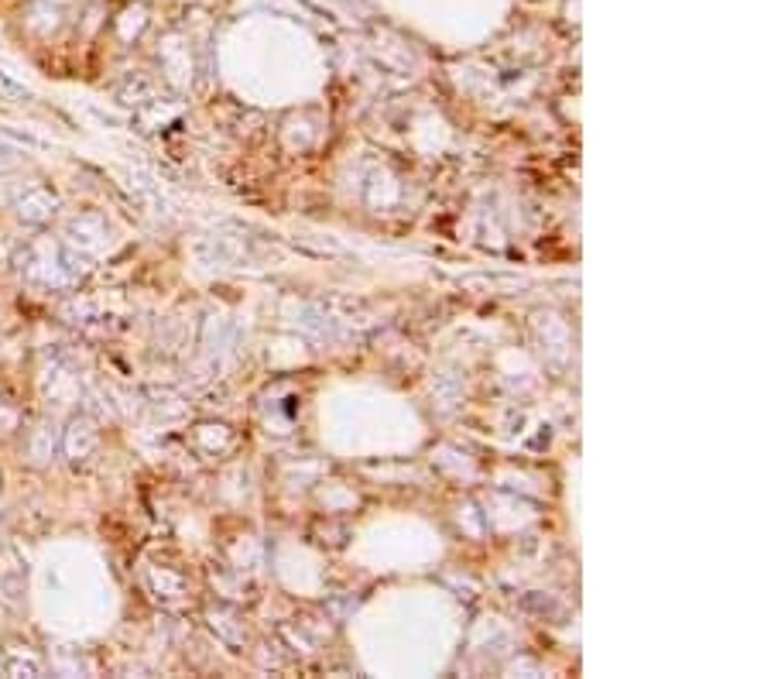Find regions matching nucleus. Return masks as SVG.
Masks as SVG:
<instances>
[{"instance_id":"f257e3e1","label":"nucleus","mask_w":771,"mask_h":679,"mask_svg":"<svg viewBox=\"0 0 771 679\" xmlns=\"http://www.w3.org/2000/svg\"><path fill=\"white\" fill-rule=\"evenodd\" d=\"M0 93H4V97H18V93H21V86L14 83L11 76H4V73H0Z\"/></svg>"}]
</instances>
